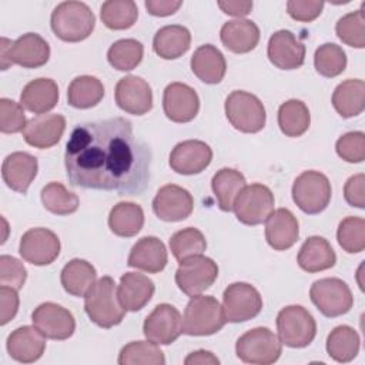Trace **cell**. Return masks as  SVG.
Masks as SVG:
<instances>
[{
	"instance_id": "cell-1",
	"label": "cell",
	"mask_w": 365,
	"mask_h": 365,
	"mask_svg": "<svg viewBox=\"0 0 365 365\" xmlns=\"http://www.w3.org/2000/svg\"><path fill=\"white\" fill-rule=\"evenodd\" d=\"M64 165L74 187L138 195L150 182L151 150L124 117L88 121L71 131Z\"/></svg>"
},
{
	"instance_id": "cell-2",
	"label": "cell",
	"mask_w": 365,
	"mask_h": 365,
	"mask_svg": "<svg viewBox=\"0 0 365 365\" xmlns=\"http://www.w3.org/2000/svg\"><path fill=\"white\" fill-rule=\"evenodd\" d=\"M84 309L91 322L106 329L121 324L127 311L118 299L114 279L108 275L97 279L87 291Z\"/></svg>"
},
{
	"instance_id": "cell-3",
	"label": "cell",
	"mask_w": 365,
	"mask_h": 365,
	"mask_svg": "<svg viewBox=\"0 0 365 365\" xmlns=\"http://www.w3.org/2000/svg\"><path fill=\"white\" fill-rule=\"evenodd\" d=\"M50 26L60 40L78 43L93 33L96 17L86 3L70 0L54 7L50 17Z\"/></svg>"
},
{
	"instance_id": "cell-4",
	"label": "cell",
	"mask_w": 365,
	"mask_h": 365,
	"mask_svg": "<svg viewBox=\"0 0 365 365\" xmlns=\"http://www.w3.org/2000/svg\"><path fill=\"white\" fill-rule=\"evenodd\" d=\"M222 305L211 295L191 297L182 318L184 334L191 336H207L217 334L225 325Z\"/></svg>"
},
{
	"instance_id": "cell-5",
	"label": "cell",
	"mask_w": 365,
	"mask_h": 365,
	"mask_svg": "<svg viewBox=\"0 0 365 365\" xmlns=\"http://www.w3.org/2000/svg\"><path fill=\"white\" fill-rule=\"evenodd\" d=\"M224 108L230 124L241 133L254 134L265 125V107L257 96L248 91L234 90L230 93L225 98Z\"/></svg>"
},
{
	"instance_id": "cell-6",
	"label": "cell",
	"mask_w": 365,
	"mask_h": 365,
	"mask_svg": "<svg viewBox=\"0 0 365 365\" xmlns=\"http://www.w3.org/2000/svg\"><path fill=\"white\" fill-rule=\"evenodd\" d=\"M235 352L245 364L269 365L281 356L282 342L269 328L257 327L237 339Z\"/></svg>"
},
{
	"instance_id": "cell-7",
	"label": "cell",
	"mask_w": 365,
	"mask_h": 365,
	"mask_svg": "<svg viewBox=\"0 0 365 365\" xmlns=\"http://www.w3.org/2000/svg\"><path fill=\"white\" fill-rule=\"evenodd\" d=\"M291 192L294 202L301 211L309 215H315L328 207L332 188L325 174L308 170L295 178Z\"/></svg>"
},
{
	"instance_id": "cell-8",
	"label": "cell",
	"mask_w": 365,
	"mask_h": 365,
	"mask_svg": "<svg viewBox=\"0 0 365 365\" xmlns=\"http://www.w3.org/2000/svg\"><path fill=\"white\" fill-rule=\"evenodd\" d=\"M277 329L281 342L289 348L308 346L317 335V322L301 305H288L277 315Z\"/></svg>"
},
{
	"instance_id": "cell-9",
	"label": "cell",
	"mask_w": 365,
	"mask_h": 365,
	"mask_svg": "<svg viewBox=\"0 0 365 365\" xmlns=\"http://www.w3.org/2000/svg\"><path fill=\"white\" fill-rule=\"evenodd\" d=\"M275 205L272 191L264 184L245 185L237 195L232 211L240 222L245 225H259L272 214Z\"/></svg>"
},
{
	"instance_id": "cell-10",
	"label": "cell",
	"mask_w": 365,
	"mask_h": 365,
	"mask_svg": "<svg viewBox=\"0 0 365 365\" xmlns=\"http://www.w3.org/2000/svg\"><path fill=\"white\" fill-rule=\"evenodd\" d=\"M309 298L318 311L328 318L341 317L354 305V297L349 287L339 278L317 279L311 285Z\"/></svg>"
},
{
	"instance_id": "cell-11",
	"label": "cell",
	"mask_w": 365,
	"mask_h": 365,
	"mask_svg": "<svg viewBox=\"0 0 365 365\" xmlns=\"http://www.w3.org/2000/svg\"><path fill=\"white\" fill-rule=\"evenodd\" d=\"M218 277V265L202 254L180 261L175 271V284L188 297H195L208 289Z\"/></svg>"
},
{
	"instance_id": "cell-12",
	"label": "cell",
	"mask_w": 365,
	"mask_h": 365,
	"mask_svg": "<svg viewBox=\"0 0 365 365\" xmlns=\"http://www.w3.org/2000/svg\"><path fill=\"white\" fill-rule=\"evenodd\" d=\"M222 309L228 322H245L255 318L262 309V298L255 287L247 282H234L224 289Z\"/></svg>"
},
{
	"instance_id": "cell-13",
	"label": "cell",
	"mask_w": 365,
	"mask_h": 365,
	"mask_svg": "<svg viewBox=\"0 0 365 365\" xmlns=\"http://www.w3.org/2000/svg\"><path fill=\"white\" fill-rule=\"evenodd\" d=\"M144 336L157 345L173 344L182 332V317L171 304H158L143 324Z\"/></svg>"
},
{
	"instance_id": "cell-14",
	"label": "cell",
	"mask_w": 365,
	"mask_h": 365,
	"mask_svg": "<svg viewBox=\"0 0 365 365\" xmlns=\"http://www.w3.org/2000/svg\"><path fill=\"white\" fill-rule=\"evenodd\" d=\"M19 252L33 265H48L60 254V240L48 228H30L20 238Z\"/></svg>"
},
{
	"instance_id": "cell-15",
	"label": "cell",
	"mask_w": 365,
	"mask_h": 365,
	"mask_svg": "<svg viewBox=\"0 0 365 365\" xmlns=\"http://www.w3.org/2000/svg\"><path fill=\"white\" fill-rule=\"evenodd\" d=\"M31 322L46 338L56 341H64L76 331L73 314L56 302L40 304L31 314Z\"/></svg>"
},
{
	"instance_id": "cell-16",
	"label": "cell",
	"mask_w": 365,
	"mask_h": 365,
	"mask_svg": "<svg viewBox=\"0 0 365 365\" xmlns=\"http://www.w3.org/2000/svg\"><path fill=\"white\" fill-rule=\"evenodd\" d=\"M192 195L188 190L177 184L163 185L153 200L154 214L167 222H177L188 218L192 212Z\"/></svg>"
},
{
	"instance_id": "cell-17",
	"label": "cell",
	"mask_w": 365,
	"mask_h": 365,
	"mask_svg": "<svg viewBox=\"0 0 365 365\" xmlns=\"http://www.w3.org/2000/svg\"><path fill=\"white\" fill-rule=\"evenodd\" d=\"M117 106L133 115H143L153 108V91L150 84L138 76H125L118 80L114 90Z\"/></svg>"
},
{
	"instance_id": "cell-18",
	"label": "cell",
	"mask_w": 365,
	"mask_h": 365,
	"mask_svg": "<svg viewBox=\"0 0 365 365\" xmlns=\"http://www.w3.org/2000/svg\"><path fill=\"white\" fill-rule=\"evenodd\" d=\"M211 160L212 150L207 143L201 140H185L171 150L168 164L178 174L194 175L204 171Z\"/></svg>"
},
{
	"instance_id": "cell-19",
	"label": "cell",
	"mask_w": 365,
	"mask_h": 365,
	"mask_svg": "<svg viewBox=\"0 0 365 365\" xmlns=\"http://www.w3.org/2000/svg\"><path fill=\"white\" fill-rule=\"evenodd\" d=\"M163 110L168 120L174 123H188L198 114V94L188 84L178 81L171 83L164 88Z\"/></svg>"
},
{
	"instance_id": "cell-20",
	"label": "cell",
	"mask_w": 365,
	"mask_h": 365,
	"mask_svg": "<svg viewBox=\"0 0 365 365\" xmlns=\"http://www.w3.org/2000/svg\"><path fill=\"white\" fill-rule=\"evenodd\" d=\"M269 61L281 70H297L305 61V46L289 30L275 31L267 46Z\"/></svg>"
},
{
	"instance_id": "cell-21",
	"label": "cell",
	"mask_w": 365,
	"mask_h": 365,
	"mask_svg": "<svg viewBox=\"0 0 365 365\" xmlns=\"http://www.w3.org/2000/svg\"><path fill=\"white\" fill-rule=\"evenodd\" d=\"M66 130V118L61 114H40L30 118L23 130L24 141L40 150L56 145Z\"/></svg>"
},
{
	"instance_id": "cell-22",
	"label": "cell",
	"mask_w": 365,
	"mask_h": 365,
	"mask_svg": "<svg viewBox=\"0 0 365 365\" xmlns=\"http://www.w3.org/2000/svg\"><path fill=\"white\" fill-rule=\"evenodd\" d=\"M37 170L38 163L34 155L24 151H16L3 160L1 177L9 188L26 194L37 175Z\"/></svg>"
},
{
	"instance_id": "cell-23",
	"label": "cell",
	"mask_w": 365,
	"mask_h": 365,
	"mask_svg": "<svg viewBox=\"0 0 365 365\" xmlns=\"http://www.w3.org/2000/svg\"><path fill=\"white\" fill-rule=\"evenodd\" d=\"M9 355L21 364H31L38 361L46 351V336L33 325H24L14 329L7 336Z\"/></svg>"
},
{
	"instance_id": "cell-24",
	"label": "cell",
	"mask_w": 365,
	"mask_h": 365,
	"mask_svg": "<svg viewBox=\"0 0 365 365\" xmlns=\"http://www.w3.org/2000/svg\"><path fill=\"white\" fill-rule=\"evenodd\" d=\"M299 237L297 217L287 208H278L265 221V240L275 251L291 248Z\"/></svg>"
},
{
	"instance_id": "cell-25",
	"label": "cell",
	"mask_w": 365,
	"mask_h": 365,
	"mask_svg": "<svg viewBox=\"0 0 365 365\" xmlns=\"http://www.w3.org/2000/svg\"><path fill=\"white\" fill-rule=\"evenodd\" d=\"M50 58L48 43L37 33H26L10 46V63L23 68H38Z\"/></svg>"
},
{
	"instance_id": "cell-26",
	"label": "cell",
	"mask_w": 365,
	"mask_h": 365,
	"mask_svg": "<svg viewBox=\"0 0 365 365\" xmlns=\"http://www.w3.org/2000/svg\"><path fill=\"white\" fill-rule=\"evenodd\" d=\"M168 255L165 245L157 237L148 235L140 238L131 248L127 264L131 268L145 271L148 274H157L167 265Z\"/></svg>"
},
{
	"instance_id": "cell-27",
	"label": "cell",
	"mask_w": 365,
	"mask_h": 365,
	"mask_svg": "<svg viewBox=\"0 0 365 365\" xmlns=\"http://www.w3.org/2000/svg\"><path fill=\"white\" fill-rule=\"evenodd\" d=\"M155 285L144 274L125 272L120 278V285L117 288V295L121 305L131 312L143 309L153 298Z\"/></svg>"
},
{
	"instance_id": "cell-28",
	"label": "cell",
	"mask_w": 365,
	"mask_h": 365,
	"mask_svg": "<svg viewBox=\"0 0 365 365\" xmlns=\"http://www.w3.org/2000/svg\"><path fill=\"white\" fill-rule=\"evenodd\" d=\"M259 29L252 20L235 19L224 23L220 30L221 43L232 53H250L258 46Z\"/></svg>"
},
{
	"instance_id": "cell-29",
	"label": "cell",
	"mask_w": 365,
	"mask_h": 365,
	"mask_svg": "<svg viewBox=\"0 0 365 365\" xmlns=\"http://www.w3.org/2000/svg\"><path fill=\"white\" fill-rule=\"evenodd\" d=\"M58 101V87L51 78H36L27 83L20 94V104L34 114H46Z\"/></svg>"
},
{
	"instance_id": "cell-30",
	"label": "cell",
	"mask_w": 365,
	"mask_h": 365,
	"mask_svg": "<svg viewBox=\"0 0 365 365\" xmlns=\"http://www.w3.org/2000/svg\"><path fill=\"white\" fill-rule=\"evenodd\" d=\"M297 261L301 269L312 274L332 268L336 262V255L324 237L312 235L301 245Z\"/></svg>"
},
{
	"instance_id": "cell-31",
	"label": "cell",
	"mask_w": 365,
	"mask_h": 365,
	"mask_svg": "<svg viewBox=\"0 0 365 365\" xmlns=\"http://www.w3.org/2000/svg\"><path fill=\"white\" fill-rule=\"evenodd\" d=\"M191 70L205 84H218L225 76L227 61L215 46L202 44L191 57Z\"/></svg>"
},
{
	"instance_id": "cell-32",
	"label": "cell",
	"mask_w": 365,
	"mask_h": 365,
	"mask_svg": "<svg viewBox=\"0 0 365 365\" xmlns=\"http://www.w3.org/2000/svg\"><path fill=\"white\" fill-rule=\"evenodd\" d=\"M191 46V33L180 24L164 26L154 34L153 50L164 60H175L185 54Z\"/></svg>"
},
{
	"instance_id": "cell-33",
	"label": "cell",
	"mask_w": 365,
	"mask_h": 365,
	"mask_svg": "<svg viewBox=\"0 0 365 365\" xmlns=\"http://www.w3.org/2000/svg\"><path fill=\"white\" fill-rule=\"evenodd\" d=\"M332 106L342 118L359 115L365 108L364 80L348 78L339 83L332 94Z\"/></svg>"
},
{
	"instance_id": "cell-34",
	"label": "cell",
	"mask_w": 365,
	"mask_h": 365,
	"mask_svg": "<svg viewBox=\"0 0 365 365\" xmlns=\"http://www.w3.org/2000/svg\"><path fill=\"white\" fill-rule=\"evenodd\" d=\"M60 281L64 291L70 295L84 297L97 281V271L88 261L74 258L61 269Z\"/></svg>"
},
{
	"instance_id": "cell-35",
	"label": "cell",
	"mask_w": 365,
	"mask_h": 365,
	"mask_svg": "<svg viewBox=\"0 0 365 365\" xmlns=\"http://www.w3.org/2000/svg\"><path fill=\"white\" fill-rule=\"evenodd\" d=\"M144 225L143 208L130 201H121L115 204L108 214V227L111 232L118 237H134Z\"/></svg>"
},
{
	"instance_id": "cell-36",
	"label": "cell",
	"mask_w": 365,
	"mask_h": 365,
	"mask_svg": "<svg viewBox=\"0 0 365 365\" xmlns=\"http://www.w3.org/2000/svg\"><path fill=\"white\" fill-rule=\"evenodd\" d=\"M244 187L245 177L240 171L228 167L218 170L211 180V188L218 207L225 212L232 211V204Z\"/></svg>"
},
{
	"instance_id": "cell-37",
	"label": "cell",
	"mask_w": 365,
	"mask_h": 365,
	"mask_svg": "<svg viewBox=\"0 0 365 365\" xmlns=\"http://www.w3.org/2000/svg\"><path fill=\"white\" fill-rule=\"evenodd\" d=\"M104 97V86L94 76H78L68 84L67 101L71 107L86 110L97 106Z\"/></svg>"
},
{
	"instance_id": "cell-38",
	"label": "cell",
	"mask_w": 365,
	"mask_h": 365,
	"mask_svg": "<svg viewBox=\"0 0 365 365\" xmlns=\"http://www.w3.org/2000/svg\"><path fill=\"white\" fill-rule=\"evenodd\" d=\"M359 335L349 325L335 327L327 338V352L336 362H351L359 352Z\"/></svg>"
},
{
	"instance_id": "cell-39",
	"label": "cell",
	"mask_w": 365,
	"mask_h": 365,
	"mask_svg": "<svg viewBox=\"0 0 365 365\" xmlns=\"http://www.w3.org/2000/svg\"><path fill=\"white\" fill-rule=\"evenodd\" d=\"M311 124V114L305 103L297 98L287 100L278 108V125L287 137L302 135Z\"/></svg>"
},
{
	"instance_id": "cell-40",
	"label": "cell",
	"mask_w": 365,
	"mask_h": 365,
	"mask_svg": "<svg viewBox=\"0 0 365 365\" xmlns=\"http://www.w3.org/2000/svg\"><path fill=\"white\" fill-rule=\"evenodd\" d=\"M100 17L110 30H127L138 19V9L133 0H107L101 4Z\"/></svg>"
},
{
	"instance_id": "cell-41",
	"label": "cell",
	"mask_w": 365,
	"mask_h": 365,
	"mask_svg": "<svg viewBox=\"0 0 365 365\" xmlns=\"http://www.w3.org/2000/svg\"><path fill=\"white\" fill-rule=\"evenodd\" d=\"M117 362L120 365H164L165 356L155 342L133 341L121 348Z\"/></svg>"
},
{
	"instance_id": "cell-42",
	"label": "cell",
	"mask_w": 365,
	"mask_h": 365,
	"mask_svg": "<svg viewBox=\"0 0 365 365\" xmlns=\"http://www.w3.org/2000/svg\"><path fill=\"white\" fill-rule=\"evenodd\" d=\"M144 54L143 44L135 38H121L114 41L108 51H107V60L111 67H114L118 71H130L135 68Z\"/></svg>"
},
{
	"instance_id": "cell-43",
	"label": "cell",
	"mask_w": 365,
	"mask_h": 365,
	"mask_svg": "<svg viewBox=\"0 0 365 365\" xmlns=\"http://www.w3.org/2000/svg\"><path fill=\"white\" fill-rule=\"evenodd\" d=\"M41 202L47 211L56 215H68L77 211L78 197L68 191L61 182H48L43 187L40 194Z\"/></svg>"
},
{
	"instance_id": "cell-44",
	"label": "cell",
	"mask_w": 365,
	"mask_h": 365,
	"mask_svg": "<svg viewBox=\"0 0 365 365\" xmlns=\"http://www.w3.org/2000/svg\"><path fill=\"white\" fill-rule=\"evenodd\" d=\"M205 248L207 241L204 234L194 227L182 228L174 232L170 238V250L178 262L185 258L202 254Z\"/></svg>"
},
{
	"instance_id": "cell-45",
	"label": "cell",
	"mask_w": 365,
	"mask_h": 365,
	"mask_svg": "<svg viewBox=\"0 0 365 365\" xmlns=\"http://www.w3.org/2000/svg\"><path fill=\"white\" fill-rule=\"evenodd\" d=\"M314 66L317 73L322 77H336L346 67V54L341 46L335 43H325L315 50Z\"/></svg>"
},
{
	"instance_id": "cell-46",
	"label": "cell",
	"mask_w": 365,
	"mask_h": 365,
	"mask_svg": "<svg viewBox=\"0 0 365 365\" xmlns=\"http://www.w3.org/2000/svg\"><path fill=\"white\" fill-rule=\"evenodd\" d=\"M364 7L356 11H351L342 16L335 24V33L338 38L349 47L364 48L365 47V23H364Z\"/></svg>"
},
{
	"instance_id": "cell-47",
	"label": "cell",
	"mask_w": 365,
	"mask_h": 365,
	"mask_svg": "<svg viewBox=\"0 0 365 365\" xmlns=\"http://www.w3.org/2000/svg\"><path fill=\"white\" fill-rule=\"evenodd\" d=\"M336 240L344 251L349 254L362 252L365 248V220L361 217L344 218L338 225Z\"/></svg>"
},
{
	"instance_id": "cell-48",
	"label": "cell",
	"mask_w": 365,
	"mask_h": 365,
	"mask_svg": "<svg viewBox=\"0 0 365 365\" xmlns=\"http://www.w3.org/2000/svg\"><path fill=\"white\" fill-rule=\"evenodd\" d=\"M335 150L346 163H362L365 160V134L362 131H349L342 134L336 140Z\"/></svg>"
},
{
	"instance_id": "cell-49",
	"label": "cell",
	"mask_w": 365,
	"mask_h": 365,
	"mask_svg": "<svg viewBox=\"0 0 365 365\" xmlns=\"http://www.w3.org/2000/svg\"><path fill=\"white\" fill-rule=\"evenodd\" d=\"M23 106L10 98H0V130L4 134L23 131L26 127Z\"/></svg>"
},
{
	"instance_id": "cell-50",
	"label": "cell",
	"mask_w": 365,
	"mask_h": 365,
	"mask_svg": "<svg viewBox=\"0 0 365 365\" xmlns=\"http://www.w3.org/2000/svg\"><path fill=\"white\" fill-rule=\"evenodd\" d=\"M27 278V269L23 262L11 255L0 257V284L11 287L14 289H21Z\"/></svg>"
},
{
	"instance_id": "cell-51",
	"label": "cell",
	"mask_w": 365,
	"mask_h": 365,
	"mask_svg": "<svg viewBox=\"0 0 365 365\" xmlns=\"http://www.w3.org/2000/svg\"><path fill=\"white\" fill-rule=\"evenodd\" d=\"M324 9V1L318 0H289L287 1V11L288 14L302 23L314 21Z\"/></svg>"
},
{
	"instance_id": "cell-52",
	"label": "cell",
	"mask_w": 365,
	"mask_h": 365,
	"mask_svg": "<svg viewBox=\"0 0 365 365\" xmlns=\"http://www.w3.org/2000/svg\"><path fill=\"white\" fill-rule=\"evenodd\" d=\"M345 201L356 208L365 207V175L362 173L349 177L344 185Z\"/></svg>"
},
{
	"instance_id": "cell-53",
	"label": "cell",
	"mask_w": 365,
	"mask_h": 365,
	"mask_svg": "<svg viewBox=\"0 0 365 365\" xmlns=\"http://www.w3.org/2000/svg\"><path fill=\"white\" fill-rule=\"evenodd\" d=\"M0 307H1L0 324L6 325L7 322H10L16 317V314L19 311L17 289H14L11 287L1 285V288H0Z\"/></svg>"
},
{
	"instance_id": "cell-54",
	"label": "cell",
	"mask_w": 365,
	"mask_h": 365,
	"mask_svg": "<svg viewBox=\"0 0 365 365\" xmlns=\"http://www.w3.org/2000/svg\"><path fill=\"white\" fill-rule=\"evenodd\" d=\"M144 6L151 16L165 17V16L174 14L182 6V1H180V0H145Z\"/></svg>"
},
{
	"instance_id": "cell-55",
	"label": "cell",
	"mask_w": 365,
	"mask_h": 365,
	"mask_svg": "<svg viewBox=\"0 0 365 365\" xmlns=\"http://www.w3.org/2000/svg\"><path fill=\"white\" fill-rule=\"evenodd\" d=\"M218 7L228 16L244 17L252 10V1H218Z\"/></svg>"
},
{
	"instance_id": "cell-56",
	"label": "cell",
	"mask_w": 365,
	"mask_h": 365,
	"mask_svg": "<svg viewBox=\"0 0 365 365\" xmlns=\"http://www.w3.org/2000/svg\"><path fill=\"white\" fill-rule=\"evenodd\" d=\"M185 365H195V364H201V365H218L220 359L210 351L205 349H198L194 351L191 354L187 355V358L184 359Z\"/></svg>"
},
{
	"instance_id": "cell-57",
	"label": "cell",
	"mask_w": 365,
	"mask_h": 365,
	"mask_svg": "<svg viewBox=\"0 0 365 365\" xmlns=\"http://www.w3.org/2000/svg\"><path fill=\"white\" fill-rule=\"evenodd\" d=\"M11 40L1 37L0 40V67L1 70H7L11 63H10V46H11Z\"/></svg>"
}]
</instances>
